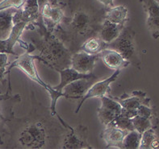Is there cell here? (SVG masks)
I'll use <instances>...</instances> for the list:
<instances>
[{
    "instance_id": "83f0119b",
    "label": "cell",
    "mask_w": 159,
    "mask_h": 149,
    "mask_svg": "<svg viewBox=\"0 0 159 149\" xmlns=\"http://www.w3.org/2000/svg\"><path fill=\"white\" fill-rule=\"evenodd\" d=\"M137 115H140L141 117L146 118V119H152L154 116V112L153 109L150 107L145 106V105H141L137 109Z\"/></svg>"
},
{
    "instance_id": "836d02e7",
    "label": "cell",
    "mask_w": 159,
    "mask_h": 149,
    "mask_svg": "<svg viewBox=\"0 0 159 149\" xmlns=\"http://www.w3.org/2000/svg\"><path fill=\"white\" fill-rule=\"evenodd\" d=\"M48 3L52 5V6H62L61 4L59 2L58 0H48Z\"/></svg>"
},
{
    "instance_id": "7a4b0ae2",
    "label": "cell",
    "mask_w": 159,
    "mask_h": 149,
    "mask_svg": "<svg viewBox=\"0 0 159 149\" xmlns=\"http://www.w3.org/2000/svg\"><path fill=\"white\" fill-rule=\"evenodd\" d=\"M35 48L32 44H29L27 48V52H25L24 54L18 56V57L13 61V62L10 63L7 66V74L8 76V90H11V81H10V72L13 68H18L19 69L22 71L24 74L27 75L28 77V78H30L31 80L36 82L38 85H40V86L44 88L45 90L48 92L49 98H50V107H49V111L52 117H56L57 120L59 121V123L61 124L65 129L67 130H70L72 128L71 126L68 124V123L64 120V119L58 115L56 110L57 102L60 98L63 97V93H60L58 91H57L52 86H51L50 85H48V83L44 82L42 78L40 77V75L38 73V71L36 69V64H35L34 60L36 58V55H31L30 52H32L31 50H34Z\"/></svg>"
},
{
    "instance_id": "9a60e30c",
    "label": "cell",
    "mask_w": 159,
    "mask_h": 149,
    "mask_svg": "<svg viewBox=\"0 0 159 149\" xmlns=\"http://www.w3.org/2000/svg\"><path fill=\"white\" fill-rule=\"evenodd\" d=\"M98 55L105 65L113 70H121L129 64V61L120 52L111 48H104Z\"/></svg>"
},
{
    "instance_id": "d6986e66",
    "label": "cell",
    "mask_w": 159,
    "mask_h": 149,
    "mask_svg": "<svg viewBox=\"0 0 159 149\" xmlns=\"http://www.w3.org/2000/svg\"><path fill=\"white\" fill-rule=\"evenodd\" d=\"M104 20L113 24L125 26L126 22L129 20L128 8L123 5L106 8L104 12Z\"/></svg>"
},
{
    "instance_id": "484cf974",
    "label": "cell",
    "mask_w": 159,
    "mask_h": 149,
    "mask_svg": "<svg viewBox=\"0 0 159 149\" xmlns=\"http://www.w3.org/2000/svg\"><path fill=\"white\" fill-rule=\"evenodd\" d=\"M111 123L116 126L117 127L122 129V130H125V131H130L135 130L134 127H133V122H132V119H129V118L125 117L121 115H118Z\"/></svg>"
},
{
    "instance_id": "3957f363",
    "label": "cell",
    "mask_w": 159,
    "mask_h": 149,
    "mask_svg": "<svg viewBox=\"0 0 159 149\" xmlns=\"http://www.w3.org/2000/svg\"><path fill=\"white\" fill-rule=\"evenodd\" d=\"M50 133L46 123L40 119L25 122L17 135V143L23 148H44Z\"/></svg>"
},
{
    "instance_id": "2e32d148",
    "label": "cell",
    "mask_w": 159,
    "mask_h": 149,
    "mask_svg": "<svg viewBox=\"0 0 159 149\" xmlns=\"http://www.w3.org/2000/svg\"><path fill=\"white\" fill-rule=\"evenodd\" d=\"M132 95H133L132 97H128L125 99L119 97H113L110 94L107 96L111 97V99L118 102L123 108L137 110L142 104L150 107V99L148 98L147 94L145 92L141 90H135L132 93Z\"/></svg>"
},
{
    "instance_id": "1f68e13d",
    "label": "cell",
    "mask_w": 159,
    "mask_h": 149,
    "mask_svg": "<svg viewBox=\"0 0 159 149\" xmlns=\"http://www.w3.org/2000/svg\"><path fill=\"white\" fill-rule=\"evenodd\" d=\"M7 67H2V68H0V81L1 82H4L5 81V75L7 74Z\"/></svg>"
},
{
    "instance_id": "30bf717a",
    "label": "cell",
    "mask_w": 159,
    "mask_h": 149,
    "mask_svg": "<svg viewBox=\"0 0 159 149\" xmlns=\"http://www.w3.org/2000/svg\"><path fill=\"white\" fill-rule=\"evenodd\" d=\"M99 78L95 75L89 78H82L70 83L63 89V97L70 99H80L87 92L90 87Z\"/></svg>"
},
{
    "instance_id": "d6a6232c",
    "label": "cell",
    "mask_w": 159,
    "mask_h": 149,
    "mask_svg": "<svg viewBox=\"0 0 159 149\" xmlns=\"http://www.w3.org/2000/svg\"><path fill=\"white\" fill-rule=\"evenodd\" d=\"M37 2L39 4V7H40V11H41V9L43 8V7L45 5L46 3L48 2V0H36Z\"/></svg>"
},
{
    "instance_id": "7402d4cb",
    "label": "cell",
    "mask_w": 159,
    "mask_h": 149,
    "mask_svg": "<svg viewBox=\"0 0 159 149\" xmlns=\"http://www.w3.org/2000/svg\"><path fill=\"white\" fill-rule=\"evenodd\" d=\"M139 148H159V139L153 127L148 129L141 134V143H140Z\"/></svg>"
},
{
    "instance_id": "d4e9b609",
    "label": "cell",
    "mask_w": 159,
    "mask_h": 149,
    "mask_svg": "<svg viewBox=\"0 0 159 149\" xmlns=\"http://www.w3.org/2000/svg\"><path fill=\"white\" fill-rule=\"evenodd\" d=\"M132 122H133L134 129L141 134H142L148 129L153 127L151 119H146L140 115H136L135 117H133L132 119Z\"/></svg>"
},
{
    "instance_id": "603a6c76",
    "label": "cell",
    "mask_w": 159,
    "mask_h": 149,
    "mask_svg": "<svg viewBox=\"0 0 159 149\" xmlns=\"http://www.w3.org/2000/svg\"><path fill=\"white\" fill-rule=\"evenodd\" d=\"M141 134L136 130L130 131L125 135L122 143V148L137 149L139 148L141 143Z\"/></svg>"
},
{
    "instance_id": "6da1fadb",
    "label": "cell",
    "mask_w": 159,
    "mask_h": 149,
    "mask_svg": "<svg viewBox=\"0 0 159 149\" xmlns=\"http://www.w3.org/2000/svg\"><path fill=\"white\" fill-rule=\"evenodd\" d=\"M32 24L38 27L39 32L42 36L40 40H32V45L40 52L39 55H36V58L56 71L70 67L72 51L65 46L61 39L47 30L41 16Z\"/></svg>"
},
{
    "instance_id": "7c38bea8",
    "label": "cell",
    "mask_w": 159,
    "mask_h": 149,
    "mask_svg": "<svg viewBox=\"0 0 159 149\" xmlns=\"http://www.w3.org/2000/svg\"><path fill=\"white\" fill-rule=\"evenodd\" d=\"M99 55L88 54L83 51L73 52L70 60V67L78 72L84 74L93 72L95 62L99 60Z\"/></svg>"
},
{
    "instance_id": "4316f807",
    "label": "cell",
    "mask_w": 159,
    "mask_h": 149,
    "mask_svg": "<svg viewBox=\"0 0 159 149\" xmlns=\"http://www.w3.org/2000/svg\"><path fill=\"white\" fill-rule=\"evenodd\" d=\"M25 0H2L0 2V11L7 10L9 8L21 7Z\"/></svg>"
},
{
    "instance_id": "f546056e",
    "label": "cell",
    "mask_w": 159,
    "mask_h": 149,
    "mask_svg": "<svg viewBox=\"0 0 159 149\" xmlns=\"http://www.w3.org/2000/svg\"><path fill=\"white\" fill-rule=\"evenodd\" d=\"M9 64L8 63V54L0 53V68L7 67Z\"/></svg>"
},
{
    "instance_id": "8992f818",
    "label": "cell",
    "mask_w": 159,
    "mask_h": 149,
    "mask_svg": "<svg viewBox=\"0 0 159 149\" xmlns=\"http://www.w3.org/2000/svg\"><path fill=\"white\" fill-rule=\"evenodd\" d=\"M120 73V70H115L112 74L107 78L104 79L103 81H97L94 84L90 87L87 92L85 94L84 96L81 99L80 103L78 105L76 110H75V114H78L80 111L81 107H83V105L87 99H92V98H102L103 96L108 95L110 94V85L112 82L116 81Z\"/></svg>"
},
{
    "instance_id": "5b68a950",
    "label": "cell",
    "mask_w": 159,
    "mask_h": 149,
    "mask_svg": "<svg viewBox=\"0 0 159 149\" xmlns=\"http://www.w3.org/2000/svg\"><path fill=\"white\" fill-rule=\"evenodd\" d=\"M62 22L66 23L70 34L85 37V40L91 36H98V31L101 25L96 23L92 15L83 10L75 11L71 18L65 17Z\"/></svg>"
},
{
    "instance_id": "5bb4252c",
    "label": "cell",
    "mask_w": 159,
    "mask_h": 149,
    "mask_svg": "<svg viewBox=\"0 0 159 149\" xmlns=\"http://www.w3.org/2000/svg\"><path fill=\"white\" fill-rule=\"evenodd\" d=\"M129 131L122 130L113 125L112 123H109L105 126L103 131H102L101 136L106 143V148L109 147H117L122 148V143L125 135Z\"/></svg>"
},
{
    "instance_id": "cb8c5ba5",
    "label": "cell",
    "mask_w": 159,
    "mask_h": 149,
    "mask_svg": "<svg viewBox=\"0 0 159 149\" xmlns=\"http://www.w3.org/2000/svg\"><path fill=\"white\" fill-rule=\"evenodd\" d=\"M97 114H98V118H99V121L104 127L108 125L109 123H111L119 115H117L114 111L106 107H103L102 105L97 110Z\"/></svg>"
},
{
    "instance_id": "44dd1931",
    "label": "cell",
    "mask_w": 159,
    "mask_h": 149,
    "mask_svg": "<svg viewBox=\"0 0 159 149\" xmlns=\"http://www.w3.org/2000/svg\"><path fill=\"white\" fill-rule=\"evenodd\" d=\"M16 8H9L0 11V40L6 39L13 26V15Z\"/></svg>"
},
{
    "instance_id": "e0dca14e",
    "label": "cell",
    "mask_w": 159,
    "mask_h": 149,
    "mask_svg": "<svg viewBox=\"0 0 159 149\" xmlns=\"http://www.w3.org/2000/svg\"><path fill=\"white\" fill-rule=\"evenodd\" d=\"M57 72H58L60 73L61 80L60 83L56 86H53V88L60 93H62L64 87L66 86L67 85L70 84V83L73 82V81H75L76 80H79V79L89 78V77H91L95 75L93 72L88 73V74L81 73V72H78V71H76L71 67L59 69Z\"/></svg>"
},
{
    "instance_id": "277c9868",
    "label": "cell",
    "mask_w": 159,
    "mask_h": 149,
    "mask_svg": "<svg viewBox=\"0 0 159 149\" xmlns=\"http://www.w3.org/2000/svg\"><path fill=\"white\" fill-rule=\"evenodd\" d=\"M135 36V32L131 28L125 26L117 38L111 43L107 44L106 48L117 51L129 61V64L141 69V61L137 52Z\"/></svg>"
},
{
    "instance_id": "8fae6325",
    "label": "cell",
    "mask_w": 159,
    "mask_h": 149,
    "mask_svg": "<svg viewBox=\"0 0 159 149\" xmlns=\"http://www.w3.org/2000/svg\"><path fill=\"white\" fill-rule=\"evenodd\" d=\"M147 14L148 30L154 40L159 38V4L155 0H139Z\"/></svg>"
},
{
    "instance_id": "9c48e42d",
    "label": "cell",
    "mask_w": 159,
    "mask_h": 149,
    "mask_svg": "<svg viewBox=\"0 0 159 149\" xmlns=\"http://www.w3.org/2000/svg\"><path fill=\"white\" fill-rule=\"evenodd\" d=\"M62 7L63 6H52L48 2L41 9L42 22L48 32L53 33L62 22L65 18Z\"/></svg>"
},
{
    "instance_id": "e575fe53",
    "label": "cell",
    "mask_w": 159,
    "mask_h": 149,
    "mask_svg": "<svg viewBox=\"0 0 159 149\" xmlns=\"http://www.w3.org/2000/svg\"><path fill=\"white\" fill-rule=\"evenodd\" d=\"M155 1H156V2H157V3H158V4H159V0H155Z\"/></svg>"
},
{
    "instance_id": "ac0fdd59",
    "label": "cell",
    "mask_w": 159,
    "mask_h": 149,
    "mask_svg": "<svg viewBox=\"0 0 159 149\" xmlns=\"http://www.w3.org/2000/svg\"><path fill=\"white\" fill-rule=\"evenodd\" d=\"M124 27L125 26L113 24L107 20H103L98 31V36L105 44H109L117 38Z\"/></svg>"
},
{
    "instance_id": "ffe728a7",
    "label": "cell",
    "mask_w": 159,
    "mask_h": 149,
    "mask_svg": "<svg viewBox=\"0 0 159 149\" xmlns=\"http://www.w3.org/2000/svg\"><path fill=\"white\" fill-rule=\"evenodd\" d=\"M106 45L107 44L101 40L99 36H93L85 40L84 42L79 48V51H83L88 54L97 55L106 48Z\"/></svg>"
},
{
    "instance_id": "f1b7e54d",
    "label": "cell",
    "mask_w": 159,
    "mask_h": 149,
    "mask_svg": "<svg viewBox=\"0 0 159 149\" xmlns=\"http://www.w3.org/2000/svg\"><path fill=\"white\" fill-rule=\"evenodd\" d=\"M121 115L125 117H127L129 119H133V117L137 115V111L134 109H126L122 107V111H121Z\"/></svg>"
},
{
    "instance_id": "ba28073f",
    "label": "cell",
    "mask_w": 159,
    "mask_h": 149,
    "mask_svg": "<svg viewBox=\"0 0 159 149\" xmlns=\"http://www.w3.org/2000/svg\"><path fill=\"white\" fill-rule=\"evenodd\" d=\"M40 9L36 0H25L22 7L16 9L13 15V24L25 22L32 24L40 18Z\"/></svg>"
},
{
    "instance_id": "52a82bcc",
    "label": "cell",
    "mask_w": 159,
    "mask_h": 149,
    "mask_svg": "<svg viewBox=\"0 0 159 149\" xmlns=\"http://www.w3.org/2000/svg\"><path fill=\"white\" fill-rule=\"evenodd\" d=\"M88 129L84 126H79L75 128L72 127L69 130L67 135H65L62 141L61 148L66 149H83L94 148L87 141Z\"/></svg>"
},
{
    "instance_id": "4dcf8cb0",
    "label": "cell",
    "mask_w": 159,
    "mask_h": 149,
    "mask_svg": "<svg viewBox=\"0 0 159 149\" xmlns=\"http://www.w3.org/2000/svg\"><path fill=\"white\" fill-rule=\"evenodd\" d=\"M99 2L103 4V6H105L106 8H110L115 6L114 4V0H97Z\"/></svg>"
},
{
    "instance_id": "4fadbf2b",
    "label": "cell",
    "mask_w": 159,
    "mask_h": 149,
    "mask_svg": "<svg viewBox=\"0 0 159 149\" xmlns=\"http://www.w3.org/2000/svg\"><path fill=\"white\" fill-rule=\"evenodd\" d=\"M28 26L25 22H19L13 24L10 34L6 39L0 40V53H7L14 56H18L16 52H14V46L17 42L21 44L20 37L23 32Z\"/></svg>"
}]
</instances>
